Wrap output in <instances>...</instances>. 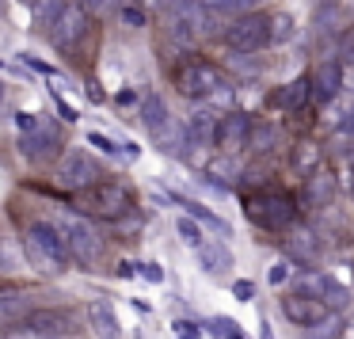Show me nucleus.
Listing matches in <instances>:
<instances>
[{"instance_id": "obj_25", "label": "nucleus", "mask_w": 354, "mask_h": 339, "mask_svg": "<svg viewBox=\"0 0 354 339\" xmlns=\"http://www.w3.org/2000/svg\"><path fill=\"white\" fill-rule=\"evenodd\" d=\"M320 293H324V297H320L324 305H346V301H351V290H343L339 282H331L328 275L320 278Z\"/></svg>"}, {"instance_id": "obj_16", "label": "nucleus", "mask_w": 354, "mask_h": 339, "mask_svg": "<svg viewBox=\"0 0 354 339\" xmlns=\"http://www.w3.org/2000/svg\"><path fill=\"white\" fill-rule=\"evenodd\" d=\"M331 194H335V176L324 168L308 172L305 176V202H313V206H328Z\"/></svg>"}, {"instance_id": "obj_1", "label": "nucleus", "mask_w": 354, "mask_h": 339, "mask_svg": "<svg viewBox=\"0 0 354 339\" xmlns=\"http://www.w3.org/2000/svg\"><path fill=\"white\" fill-rule=\"evenodd\" d=\"M73 206L88 217H103V221H118L133 210V194L122 183H100L95 179L84 191H73Z\"/></svg>"}, {"instance_id": "obj_29", "label": "nucleus", "mask_w": 354, "mask_h": 339, "mask_svg": "<svg viewBox=\"0 0 354 339\" xmlns=\"http://www.w3.org/2000/svg\"><path fill=\"white\" fill-rule=\"evenodd\" d=\"M214 331L221 339H244V336H240V328H236V320H225V316H217V320H214Z\"/></svg>"}, {"instance_id": "obj_20", "label": "nucleus", "mask_w": 354, "mask_h": 339, "mask_svg": "<svg viewBox=\"0 0 354 339\" xmlns=\"http://www.w3.org/2000/svg\"><path fill=\"white\" fill-rule=\"evenodd\" d=\"M320 161H324L320 145H316V141H301L297 153H293V161H290V168L297 172V176H308V172L320 168Z\"/></svg>"}, {"instance_id": "obj_11", "label": "nucleus", "mask_w": 354, "mask_h": 339, "mask_svg": "<svg viewBox=\"0 0 354 339\" xmlns=\"http://www.w3.org/2000/svg\"><path fill=\"white\" fill-rule=\"evenodd\" d=\"M19 153H24L27 161H35V164L54 161V156L62 153V138H57L54 126H35L31 134H24V141H19Z\"/></svg>"}, {"instance_id": "obj_27", "label": "nucleus", "mask_w": 354, "mask_h": 339, "mask_svg": "<svg viewBox=\"0 0 354 339\" xmlns=\"http://www.w3.org/2000/svg\"><path fill=\"white\" fill-rule=\"evenodd\" d=\"M293 35V19L290 16H270V42H286Z\"/></svg>"}, {"instance_id": "obj_13", "label": "nucleus", "mask_w": 354, "mask_h": 339, "mask_svg": "<svg viewBox=\"0 0 354 339\" xmlns=\"http://www.w3.org/2000/svg\"><path fill=\"white\" fill-rule=\"evenodd\" d=\"M339 88H343V65L339 62H320L313 69V100L316 103H328L339 95Z\"/></svg>"}, {"instance_id": "obj_24", "label": "nucleus", "mask_w": 354, "mask_h": 339, "mask_svg": "<svg viewBox=\"0 0 354 339\" xmlns=\"http://www.w3.org/2000/svg\"><path fill=\"white\" fill-rule=\"evenodd\" d=\"M176 232H179V240H183L187 248H202L206 240H202V229H198V221L194 217H179L176 221Z\"/></svg>"}, {"instance_id": "obj_33", "label": "nucleus", "mask_w": 354, "mask_h": 339, "mask_svg": "<svg viewBox=\"0 0 354 339\" xmlns=\"http://www.w3.org/2000/svg\"><path fill=\"white\" fill-rule=\"evenodd\" d=\"M138 275H141V278H149V282H160L164 271L156 267V263H138Z\"/></svg>"}, {"instance_id": "obj_19", "label": "nucleus", "mask_w": 354, "mask_h": 339, "mask_svg": "<svg viewBox=\"0 0 354 339\" xmlns=\"http://www.w3.org/2000/svg\"><path fill=\"white\" fill-rule=\"evenodd\" d=\"M194 252H198V263L206 267V275H225L232 267V252L225 244H202Z\"/></svg>"}, {"instance_id": "obj_40", "label": "nucleus", "mask_w": 354, "mask_h": 339, "mask_svg": "<svg viewBox=\"0 0 354 339\" xmlns=\"http://www.w3.org/2000/svg\"><path fill=\"white\" fill-rule=\"evenodd\" d=\"M0 100H4V84H0Z\"/></svg>"}, {"instance_id": "obj_34", "label": "nucleus", "mask_w": 354, "mask_h": 339, "mask_svg": "<svg viewBox=\"0 0 354 339\" xmlns=\"http://www.w3.org/2000/svg\"><path fill=\"white\" fill-rule=\"evenodd\" d=\"M88 141H92L95 149H103V153H118V145H115V141H107L103 134H88Z\"/></svg>"}, {"instance_id": "obj_22", "label": "nucleus", "mask_w": 354, "mask_h": 339, "mask_svg": "<svg viewBox=\"0 0 354 339\" xmlns=\"http://www.w3.org/2000/svg\"><path fill=\"white\" fill-rule=\"evenodd\" d=\"M171 199H176V202H179V206H183V210H187V214H191V217H194V221H202V225H209V229H217V232H229V237H232V229H229V225H225V221H221V217H217V214H209V210H206V206H198V202H191V199H183V194H171Z\"/></svg>"}, {"instance_id": "obj_3", "label": "nucleus", "mask_w": 354, "mask_h": 339, "mask_svg": "<svg viewBox=\"0 0 354 339\" xmlns=\"http://www.w3.org/2000/svg\"><path fill=\"white\" fill-rule=\"evenodd\" d=\"M171 80H176V92L187 95V100H209V95L221 92V84H225L221 73H217L209 62H202V57L179 62L176 73H171Z\"/></svg>"}, {"instance_id": "obj_32", "label": "nucleus", "mask_w": 354, "mask_h": 339, "mask_svg": "<svg viewBox=\"0 0 354 339\" xmlns=\"http://www.w3.org/2000/svg\"><path fill=\"white\" fill-rule=\"evenodd\" d=\"M122 24L126 27H145V12L141 8H122Z\"/></svg>"}, {"instance_id": "obj_18", "label": "nucleus", "mask_w": 354, "mask_h": 339, "mask_svg": "<svg viewBox=\"0 0 354 339\" xmlns=\"http://www.w3.org/2000/svg\"><path fill=\"white\" fill-rule=\"evenodd\" d=\"M88 324H92V331L100 339H118V316L111 313L107 301H92L88 305Z\"/></svg>"}, {"instance_id": "obj_21", "label": "nucleus", "mask_w": 354, "mask_h": 339, "mask_svg": "<svg viewBox=\"0 0 354 339\" xmlns=\"http://www.w3.org/2000/svg\"><path fill=\"white\" fill-rule=\"evenodd\" d=\"M141 122H145L153 134H160L164 126L171 122V115H168V107H164V100H160V95H149V100L141 103Z\"/></svg>"}, {"instance_id": "obj_38", "label": "nucleus", "mask_w": 354, "mask_h": 339, "mask_svg": "<svg viewBox=\"0 0 354 339\" xmlns=\"http://www.w3.org/2000/svg\"><path fill=\"white\" fill-rule=\"evenodd\" d=\"M343 130H351V138H354V107L346 111V118H343Z\"/></svg>"}, {"instance_id": "obj_15", "label": "nucleus", "mask_w": 354, "mask_h": 339, "mask_svg": "<svg viewBox=\"0 0 354 339\" xmlns=\"http://www.w3.org/2000/svg\"><path fill=\"white\" fill-rule=\"evenodd\" d=\"M308 95H313V73H308V77H297L293 84H286L282 92H274V95H270V103L282 107V111H301Z\"/></svg>"}, {"instance_id": "obj_26", "label": "nucleus", "mask_w": 354, "mask_h": 339, "mask_svg": "<svg viewBox=\"0 0 354 339\" xmlns=\"http://www.w3.org/2000/svg\"><path fill=\"white\" fill-rule=\"evenodd\" d=\"M278 138H282V134H278V126H259V130H252V141H255V149H263V153H270Z\"/></svg>"}, {"instance_id": "obj_12", "label": "nucleus", "mask_w": 354, "mask_h": 339, "mask_svg": "<svg viewBox=\"0 0 354 339\" xmlns=\"http://www.w3.org/2000/svg\"><path fill=\"white\" fill-rule=\"evenodd\" d=\"M27 331H46V336H69L77 331V320H73L69 309H31L24 316Z\"/></svg>"}, {"instance_id": "obj_42", "label": "nucleus", "mask_w": 354, "mask_h": 339, "mask_svg": "<svg viewBox=\"0 0 354 339\" xmlns=\"http://www.w3.org/2000/svg\"><path fill=\"white\" fill-rule=\"evenodd\" d=\"M27 4H35V0H27Z\"/></svg>"}, {"instance_id": "obj_2", "label": "nucleus", "mask_w": 354, "mask_h": 339, "mask_svg": "<svg viewBox=\"0 0 354 339\" xmlns=\"http://www.w3.org/2000/svg\"><path fill=\"white\" fill-rule=\"evenodd\" d=\"M244 210H248V221L259 225V229H267V232H282V229H290V225L297 221V202H293L286 191H278V187L252 194Z\"/></svg>"}, {"instance_id": "obj_9", "label": "nucleus", "mask_w": 354, "mask_h": 339, "mask_svg": "<svg viewBox=\"0 0 354 339\" xmlns=\"http://www.w3.org/2000/svg\"><path fill=\"white\" fill-rule=\"evenodd\" d=\"M252 118L244 111H229V115L217 118V149L225 153H240L244 145H252Z\"/></svg>"}, {"instance_id": "obj_17", "label": "nucleus", "mask_w": 354, "mask_h": 339, "mask_svg": "<svg viewBox=\"0 0 354 339\" xmlns=\"http://www.w3.org/2000/svg\"><path fill=\"white\" fill-rule=\"evenodd\" d=\"M31 313V297L19 290H4L0 293V328L8 324H24V316Z\"/></svg>"}, {"instance_id": "obj_30", "label": "nucleus", "mask_w": 354, "mask_h": 339, "mask_svg": "<svg viewBox=\"0 0 354 339\" xmlns=\"http://www.w3.org/2000/svg\"><path fill=\"white\" fill-rule=\"evenodd\" d=\"M171 328H176L179 339H202V328H198V324H191V320H176Z\"/></svg>"}, {"instance_id": "obj_7", "label": "nucleus", "mask_w": 354, "mask_h": 339, "mask_svg": "<svg viewBox=\"0 0 354 339\" xmlns=\"http://www.w3.org/2000/svg\"><path fill=\"white\" fill-rule=\"evenodd\" d=\"M88 27H92V12H88L80 0H65L62 16L54 19V46L57 50H77L80 39L88 35Z\"/></svg>"}, {"instance_id": "obj_14", "label": "nucleus", "mask_w": 354, "mask_h": 339, "mask_svg": "<svg viewBox=\"0 0 354 339\" xmlns=\"http://www.w3.org/2000/svg\"><path fill=\"white\" fill-rule=\"evenodd\" d=\"M187 138H191V145H217V115L214 111H194L191 118H187Z\"/></svg>"}, {"instance_id": "obj_36", "label": "nucleus", "mask_w": 354, "mask_h": 339, "mask_svg": "<svg viewBox=\"0 0 354 339\" xmlns=\"http://www.w3.org/2000/svg\"><path fill=\"white\" fill-rule=\"evenodd\" d=\"M232 293H236V297H240V301H252V293H255V286H252V282H236V286H232Z\"/></svg>"}, {"instance_id": "obj_41", "label": "nucleus", "mask_w": 354, "mask_h": 339, "mask_svg": "<svg viewBox=\"0 0 354 339\" xmlns=\"http://www.w3.org/2000/svg\"><path fill=\"white\" fill-rule=\"evenodd\" d=\"M351 80H354V65H351Z\"/></svg>"}, {"instance_id": "obj_8", "label": "nucleus", "mask_w": 354, "mask_h": 339, "mask_svg": "<svg viewBox=\"0 0 354 339\" xmlns=\"http://www.w3.org/2000/svg\"><path fill=\"white\" fill-rule=\"evenodd\" d=\"M95 179H100V164L88 153H65L62 164H57V172H54V183L62 187V191H84Z\"/></svg>"}, {"instance_id": "obj_37", "label": "nucleus", "mask_w": 354, "mask_h": 339, "mask_svg": "<svg viewBox=\"0 0 354 339\" xmlns=\"http://www.w3.org/2000/svg\"><path fill=\"white\" fill-rule=\"evenodd\" d=\"M35 126H39V118H35V115H19V130H35Z\"/></svg>"}, {"instance_id": "obj_31", "label": "nucleus", "mask_w": 354, "mask_h": 339, "mask_svg": "<svg viewBox=\"0 0 354 339\" xmlns=\"http://www.w3.org/2000/svg\"><path fill=\"white\" fill-rule=\"evenodd\" d=\"M80 4H84L88 12H92V16H103V12H111L118 4V0H80Z\"/></svg>"}, {"instance_id": "obj_5", "label": "nucleus", "mask_w": 354, "mask_h": 339, "mask_svg": "<svg viewBox=\"0 0 354 339\" xmlns=\"http://www.w3.org/2000/svg\"><path fill=\"white\" fill-rule=\"evenodd\" d=\"M57 229H62L65 244H69L73 259H77L80 267H92V263H100V255H103V237H100V232H95L88 221L62 217V221H57Z\"/></svg>"}, {"instance_id": "obj_28", "label": "nucleus", "mask_w": 354, "mask_h": 339, "mask_svg": "<svg viewBox=\"0 0 354 339\" xmlns=\"http://www.w3.org/2000/svg\"><path fill=\"white\" fill-rule=\"evenodd\" d=\"M308 339H339V320L324 316L320 328H316V324H308Z\"/></svg>"}, {"instance_id": "obj_39", "label": "nucleus", "mask_w": 354, "mask_h": 339, "mask_svg": "<svg viewBox=\"0 0 354 339\" xmlns=\"http://www.w3.org/2000/svg\"><path fill=\"white\" fill-rule=\"evenodd\" d=\"M19 339H62V336H46V331H27V336H19Z\"/></svg>"}, {"instance_id": "obj_35", "label": "nucleus", "mask_w": 354, "mask_h": 339, "mask_svg": "<svg viewBox=\"0 0 354 339\" xmlns=\"http://www.w3.org/2000/svg\"><path fill=\"white\" fill-rule=\"evenodd\" d=\"M286 275H290V263H274V271H270V282L282 286V282H286Z\"/></svg>"}, {"instance_id": "obj_23", "label": "nucleus", "mask_w": 354, "mask_h": 339, "mask_svg": "<svg viewBox=\"0 0 354 339\" xmlns=\"http://www.w3.org/2000/svg\"><path fill=\"white\" fill-rule=\"evenodd\" d=\"M209 12H225V16H240V12H255L259 0H202Z\"/></svg>"}, {"instance_id": "obj_10", "label": "nucleus", "mask_w": 354, "mask_h": 339, "mask_svg": "<svg viewBox=\"0 0 354 339\" xmlns=\"http://www.w3.org/2000/svg\"><path fill=\"white\" fill-rule=\"evenodd\" d=\"M278 309H282L286 320L301 324V328L320 324L324 316H328V305H324L320 297H313V293H286V297H278Z\"/></svg>"}, {"instance_id": "obj_6", "label": "nucleus", "mask_w": 354, "mask_h": 339, "mask_svg": "<svg viewBox=\"0 0 354 339\" xmlns=\"http://www.w3.org/2000/svg\"><path fill=\"white\" fill-rule=\"evenodd\" d=\"M27 240H31V244L42 252V259L50 263V271H65L73 263V252H69V244H65V237H62V229H57V225L31 221V225H27Z\"/></svg>"}, {"instance_id": "obj_4", "label": "nucleus", "mask_w": 354, "mask_h": 339, "mask_svg": "<svg viewBox=\"0 0 354 339\" xmlns=\"http://www.w3.org/2000/svg\"><path fill=\"white\" fill-rule=\"evenodd\" d=\"M225 46L236 54H255V50L270 46V16L263 12H240L229 27H225Z\"/></svg>"}]
</instances>
